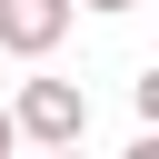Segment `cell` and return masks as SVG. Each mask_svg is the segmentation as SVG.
Masks as SVG:
<instances>
[{
	"mask_svg": "<svg viewBox=\"0 0 159 159\" xmlns=\"http://www.w3.org/2000/svg\"><path fill=\"white\" fill-rule=\"evenodd\" d=\"M80 10H109V20H119V10H139V0H80Z\"/></svg>",
	"mask_w": 159,
	"mask_h": 159,
	"instance_id": "cell-4",
	"label": "cell"
},
{
	"mask_svg": "<svg viewBox=\"0 0 159 159\" xmlns=\"http://www.w3.org/2000/svg\"><path fill=\"white\" fill-rule=\"evenodd\" d=\"M70 20H80V0H0V50L10 60H50L70 40Z\"/></svg>",
	"mask_w": 159,
	"mask_h": 159,
	"instance_id": "cell-2",
	"label": "cell"
},
{
	"mask_svg": "<svg viewBox=\"0 0 159 159\" xmlns=\"http://www.w3.org/2000/svg\"><path fill=\"white\" fill-rule=\"evenodd\" d=\"M10 129H20L30 149H80V139H89V89H80V80H20Z\"/></svg>",
	"mask_w": 159,
	"mask_h": 159,
	"instance_id": "cell-1",
	"label": "cell"
},
{
	"mask_svg": "<svg viewBox=\"0 0 159 159\" xmlns=\"http://www.w3.org/2000/svg\"><path fill=\"white\" fill-rule=\"evenodd\" d=\"M10 149H20V129H10V109H0V159H10Z\"/></svg>",
	"mask_w": 159,
	"mask_h": 159,
	"instance_id": "cell-3",
	"label": "cell"
}]
</instances>
